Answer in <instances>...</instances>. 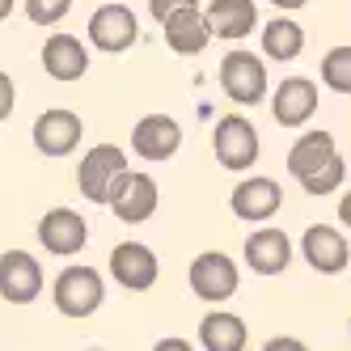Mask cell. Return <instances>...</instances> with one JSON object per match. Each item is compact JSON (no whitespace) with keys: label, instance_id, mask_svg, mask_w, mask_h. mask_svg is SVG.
<instances>
[{"label":"cell","instance_id":"obj_34","mask_svg":"<svg viewBox=\"0 0 351 351\" xmlns=\"http://www.w3.org/2000/svg\"><path fill=\"white\" fill-rule=\"evenodd\" d=\"M347 330H351V317H347Z\"/></svg>","mask_w":351,"mask_h":351},{"label":"cell","instance_id":"obj_23","mask_svg":"<svg viewBox=\"0 0 351 351\" xmlns=\"http://www.w3.org/2000/svg\"><path fill=\"white\" fill-rule=\"evenodd\" d=\"M322 85L335 93H351V47H330L322 56Z\"/></svg>","mask_w":351,"mask_h":351},{"label":"cell","instance_id":"obj_25","mask_svg":"<svg viewBox=\"0 0 351 351\" xmlns=\"http://www.w3.org/2000/svg\"><path fill=\"white\" fill-rule=\"evenodd\" d=\"M72 13V0H26V17L34 26H56Z\"/></svg>","mask_w":351,"mask_h":351},{"label":"cell","instance_id":"obj_5","mask_svg":"<svg viewBox=\"0 0 351 351\" xmlns=\"http://www.w3.org/2000/svg\"><path fill=\"white\" fill-rule=\"evenodd\" d=\"M186 284L199 300H208V305H220V300H229L241 284V271L229 254H220V250H204L191 271H186Z\"/></svg>","mask_w":351,"mask_h":351},{"label":"cell","instance_id":"obj_28","mask_svg":"<svg viewBox=\"0 0 351 351\" xmlns=\"http://www.w3.org/2000/svg\"><path fill=\"white\" fill-rule=\"evenodd\" d=\"M263 351H309L300 339H292V335H275V339H267L263 343Z\"/></svg>","mask_w":351,"mask_h":351},{"label":"cell","instance_id":"obj_22","mask_svg":"<svg viewBox=\"0 0 351 351\" xmlns=\"http://www.w3.org/2000/svg\"><path fill=\"white\" fill-rule=\"evenodd\" d=\"M300 51H305V30H300V21H292V17L280 13V17H271L267 26H263V56L267 60L288 64Z\"/></svg>","mask_w":351,"mask_h":351},{"label":"cell","instance_id":"obj_17","mask_svg":"<svg viewBox=\"0 0 351 351\" xmlns=\"http://www.w3.org/2000/svg\"><path fill=\"white\" fill-rule=\"evenodd\" d=\"M313 110H317V85L309 77H288L271 93V114L280 128H300Z\"/></svg>","mask_w":351,"mask_h":351},{"label":"cell","instance_id":"obj_29","mask_svg":"<svg viewBox=\"0 0 351 351\" xmlns=\"http://www.w3.org/2000/svg\"><path fill=\"white\" fill-rule=\"evenodd\" d=\"M153 351H195L186 339H178V335H169V339H157V347Z\"/></svg>","mask_w":351,"mask_h":351},{"label":"cell","instance_id":"obj_14","mask_svg":"<svg viewBox=\"0 0 351 351\" xmlns=\"http://www.w3.org/2000/svg\"><path fill=\"white\" fill-rule=\"evenodd\" d=\"M38 241H43L47 254L68 258V254H77V250H85L89 224H85L81 212H72V208H51V212L38 220Z\"/></svg>","mask_w":351,"mask_h":351},{"label":"cell","instance_id":"obj_12","mask_svg":"<svg viewBox=\"0 0 351 351\" xmlns=\"http://www.w3.org/2000/svg\"><path fill=\"white\" fill-rule=\"evenodd\" d=\"M280 204H284L280 182H275V178H263V173H254V178L237 182V186H233V195H229L233 216H237V220H245V224H267L275 212H280Z\"/></svg>","mask_w":351,"mask_h":351},{"label":"cell","instance_id":"obj_30","mask_svg":"<svg viewBox=\"0 0 351 351\" xmlns=\"http://www.w3.org/2000/svg\"><path fill=\"white\" fill-rule=\"evenodd\" d=\"M271 5H275V9H280V13H296V9H305V5H309V0H271Z\"/></svg>","mask_w":351,"mask_h":351},{"label":"cell","instance_id":"obj_11","mask_svg":"<svg viewBox=\"0 0 351 351\" xmlns=\"http://www.w3.org/2000/svg\"><path fill=\"white\" fill-rule=\"evenodd\" d=\"M300 254H305V263L317 275H339L351 263V245H347L343 229H335V224H309L305 237H300Z\"/></svg>","mask_w":351,"mask_h":351},{"label":"cell","instance_id":"obj_19","mask_svg":"<svg viewBox=\"0 0 351 351\" xmlns=\"http://www.w3.org/2000/svg\"><path fill=\"white\" fill-rule=\"evenodd\" d=\"M161 30H165V47H169L173 56H199V51L212 43L208 17H204V9H199V5L169 13V17L161 21Z\"/></svg>","mask_w":351,"mask_h":351},{"label":"cell","instance_id":"obj_20","mask_svg":"<svg viewBox=\"0 0 351 351\" xmlns=\"http://www.w3.org/2000/svg\"><path fill=\"white\" fill-rule=\"evenodd\" d=\"M339 157V148H335V136L330 132H305L292 148H288V173L296 182H305V178H313V173L322 169V165H330Z\"/></svg>","mask_w":351,"mask_h":351},{"label":"cell","instance_id":"obj_8","mask_svg":"<svg viewBox=\"0 0 351 351\" xmlns=\"http://www.w3.org/2000/svg\"><path fill=\"white\" fill-rule=\"evenodd\" d=\"M81 136H85L81 114H72V110H64V106L43 110V114L34 119V128H30V140H34V148H38L43 157H68L72 148L81 144Z\"/></svg>","mask_w":351,"mask_h":351},{"label":"cell","instance_id":"obj_6","mask_svg":"<svg viewBox=\"0 0 351 351\" xmlns=\"http://www.w3.org/2000/svg\"><path fill=\"white\" fill-rule=\"evenodd\" d=\"M157 204H161L157 182L148 178V173H136V169L123 173V178L110 186V199H106V208H110L123 224H144L148 216L157 212Z\"/></svg>","mask_w":351,"mask_h":351},{"label":"cell","instance_id":"obj_31","mask_svg":"<svg viewBox=\"0 0 351 351\" xmlns=\"http://www.w3.org/2000/svg\"><path fill=\"white\" fill-rule=\"evenodd\" d=\"M339 220H343L347 229H351V191H347V195L339 199Z\"/></svg>","mask_w":351,"mask_h":351},{"label":"cell","instance_id":"obj_7","mask_svg":"<svg viewBox=\"0 0 351 351\" xmlns=\"http://www.w3.org/2000/svg\"><path fill=\"white\" fill-rule=\"evenodd\" d=\"M43 267L34 254L26 250H5L0 254V296L9 300V305H34L43 296Z\"/></svg>","mask_w":351,"mask_h":351},{"label":"cell","instance_id":"obj_16","mask_svg":"<svg viewBox=\"0 0 351 351\" xmlns=\"http://www.w3.org/2000/svg\"><path fill=\"white\" fill-rule=\"evenodd\" d=\"M204 17H208L212 38H224V43H241V38H250V30H258L254 0H212Z\"/></svg>","mask_w":351,"mask_h":351},{"label":"cell","instance_id":"obj_26","mask_svg":"<svg viewBox=\"0 0 351 351\" xmlns=\"http://www.w3.org/2000/svg\"><path fill=\"white\" fill-rule=\"evenodd\" d=\"M191 5H199V0H148V17H153V21H165L169 13L191 9Z\"/></svg>","mask_w":351,"mask_h":351},{"label":"cell","instance_id":"obj_18","mask_svg":"<svg viewBox=\"0 0 351 351\" xmlns=\"http://www.w3.org/2000/svg\"><path fill=\"white\" fill-rule=\"evenodd\" d=\"M43 68H47V77H56V81H81L89 72V47L77 34L60 30L43 43Z\"/></svg>","mask_w":351,"mask_h":351},{"label":"cell","instance_id":"obj_10","mask_svg":"<svg viewBox=\"0 0 351 351\" xmlns=\"http://www.w3.org/2000/svg\"><path fill=\"white\" fill-rule=\"evenodd\" d=\"M110 275H114V284H123L128 292H148L161 275V263L144 241H119L110 250Z\"/></svg>","mask_w":351,"mask_h":351},{"label":"cell","instance_id":"obj_2","mask_svg":"<svg viewBox=\"0 0 351 351\" xmlns=\"http://www.w3.org/2000/svg\"><path fill=\"white\" fill-rule=\"evenodd\" d=\"M220 89L229 102L237 106H258L267 89H271V77H267V60L254 56V51H229L220 60Z\"/></svg>","mask_w":351,"mask_h":351},{"label":"cell","instance_id":"obj_32","mask_svg":"<svg viewBox=\"0 0 351 351\" xmlns=\"http://www.w3.org/2000/svg\"><path fill=\"white\" fill-rule=\"evenodd\" d=\"M13 5H17V0H0V21H5V17L13 13Z\"/></svg>","mask_w":351,"mask_h":351},{"label":"cell","instance_id":"obj_21","mask_svg":"<svg viewBox=\"0 0 351 351\" xmlns=\"http://www.w3.org/2000/svg\"><path fill=\"white\" fill-rule=\"evenodd\" d=\"M245 322L237 313H224V309H212L204 322H199V347L204 351H245Z\"/></svg>","mask_w":351,"mask_h":351},{"label":"cell","instance_id":"obj_3","mask_svg":"<svg viewBox=\"0 0 351 351\" xmlns=\"http://www.w3.org/2000/svg\"><path fill=\"white\" fill-rule=\"evenodd\" d=\"M212 148H216V161L224 169H250L258 157H263V148H258V132H254V123H250L245 114H224L216 123V132H212Z\"/></svg>","mask_w":351,"mask_h":351},{"label":"cell","instance_id":"obj_33","mask_svg":"<svg viewBox=\"0 0 351 351\" xmlns=\"http://www.w3.org/2000/svg\"><path fill=\"white\" fill-rule=\"evenodd\" d=\"M89 351H102V347H89Z\"/></svg>","mask_w":351,"mask_h":351},{"label":"cell","instance_id":"obj_24","mask_svg":"<svg viewBox=\"0 0 351 351\" xmlns=\"http://www.w3.org/2000/svg\"><path fill=\"white\" fill-rule=\"evenodd\" d=\"M343 178H347V161H343V153H339L330 165H322L313 178H305L300 186H305V195H330V191L343 186Z\"/></svg>","mask_w":351,"mask_h":351},{"label":"cell","instance_id":"obj_27","mask_svg":"<svg viewBox=\"0 0 351 351\" xmlns=\"http://www.w3.org/2000/svg\"><path fill=\"white\" fill-rule=\"evenodd\" d=\"M13 102H17V85H13L9 72L0 68V123H5V119L13 114Z\"/></svg>","mask_w":351,"mask_h":351},{"label":"cell","instance_id":"obj_9","mask_svg":"<svg viewBox=\"0 0 351 351\" xmlns=\"http://www.w3.org/2000/svg\"><path fill=\"white\" fill-rule=\"evenodd\" d=\"M140 38V21L128 5H102L89 17V43L106 56H123Z\"/></svg>","mask_w":351,"mask_h":351},{"label":"cell","instance_id":"obj_4","mask_svg":"<svg viewBox=\"0 0 351 351\" xmlns=\"http://www.w3.org/2000/svg\"><path fill=\"white\" fill-rule=\"evenodd\" d=\"M123 173H128V153L114 148V144H97L77 165V186H81V195L89 199V204H106L110 186L123 178Z\"/></svg>","mask_w":351,"mask_h":351},{"label":"cell","instance_id":"obj_13","mask_svg":"<svg viewBox=\"0 0 351 351\" xmlns=\"http://www.w3.org/2000/svg\"><path fill=\"white\" fill-rule=\"evenodd\" d=\"M132 148L140 161H169L182 148V123L169 114H144L132 128Z\"/></svg>","mask_w":351,"mask_h":351},{"label":"cell","instance_id":"obj_15","mask_svg":"<svg viewBox=\"0 0 351 351\" xmlns=\"http://www.w3.org/2000/svg\"><path fill=\"white\" fill-rule=\"evenodd\" d=\"M245 267L254 271V275H280V271H288V263H292V241H288V233L284 229H271V224H263V229H254L245 237Z\"/></svg>","mask_w":351,"mask_h":351},{"label":"cell","instance_id":"obj_1","mask_svg":"<svg viewBox=\"0 0 351 351\" xmlns=\"http://www.w3.org/2000/svg\"><path fill=\"white\" fill-rule=\"evenodd\" d=\"M51 300H56V309L64 317H89L102 309V300H106V284H102V271L97 267H64L56 275V284H51Z\"/></svg>","mask_w":351,"mask_h":351}]
</instances>
